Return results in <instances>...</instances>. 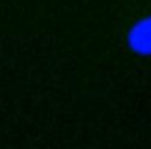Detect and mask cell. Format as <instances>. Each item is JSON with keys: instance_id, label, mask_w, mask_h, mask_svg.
<instances>
[{"instance_id": "cell-1", "label": "cell", "mask_w": 151, "mask_h": 149, "mask_svg": "<svg viewBox=\"0 0 151 149\" xmlns=\"http://www.w3.org/2000/svg\"><path fill=\"white\" fill-rule=\"evenodd\" d=\"M130 43L139 52H151V17L143 20L132 30Z\"/></svg>"}]
</instances>
